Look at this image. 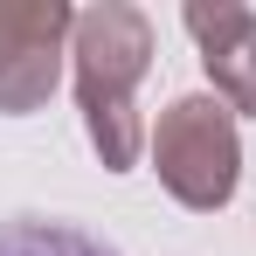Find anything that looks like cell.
<instances>
[{"mask_svg": "<svg viewBox=\"0 0 256 256\" xmlns=\"http://www.w3.org/2000/svg\"><path fill=\"white\" fill-rule=\"evenodd\" d=\"M70 70H76V104H84V132L97 146L104 173H132L152 125L138 118V84L152 70V21L132 0H97L76 14L70 35Z\"/></svg>", "mask_w": 256, "mask_h": 256, "instance_id": "6da1fadb", "label": "cell"}, {"mask_svg": "<svg viewBox=\"0 0 256 256\" xmlns=\"http://www.w3.org/2000/svg\"><path fill=\"white\" fill-rule=\"evenodd\" d=\"M152 173L180 208L214 214L236 201V180H242V138H236V111L214 97V90H187L160 111V125L146 138Z\"/></svg>", "mask_w": 256, "mask_h": 256, "instance_id": "7a4b0ae2", "label": "cell"}, {"mask_svg": "<svg viewBox=\"0 0 256 256\" xmlns=\"http://www.w3.org/2000/svg\"><path fill=\"white\" fill-rule=\"evenodd\" d=\"M70 35H76V7L0 0V118H28L56 97Z\"/></svg>", "mask_w": 256, "mask_h": 256, "instance_id": "3957f363", "label": "cell"}, {"mask_svg": "<svg viewBox=\"0 0 256 256\" xmlns=\"http://www.w3.org/2000/svg\"><path fill=\"white\" fill-rule=\"evenodd\" d=\"M180 21L201 42V70H208L214 97L228 111L256 118V7H242V0H187Z\"/></svg>", "mask_w": 256, "mask_h": 256, "instance_id": "277c9868", "label": "cell"}, {"mask_svg": "<svg viewBox=\"0 0 256 256\" xmlns=\"http://www.w3.org/2000/svg\"><path fill=\"white\" fill-rule=\"evenodd\" d=\"M0 256H111V250L62 222H14V228H0Z\"/></svg>", "mask_w": 256, "mask_h": 256, "instance_id": "5b68a950", "label": "cell"}]
</instances>
